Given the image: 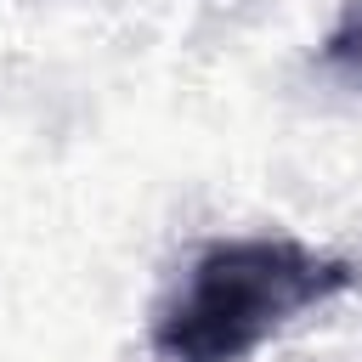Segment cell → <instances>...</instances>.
<instances>
[{"label":"cell","mask_w":362,"mask_h":362,"mask_svg":"<svg viewBox=\"0 0 362 362\" xmlns=\"http://www.w3.org/2000/svg\"><path fill=\"white\" fill-rule=\"evenodd\" d=\"M356 272L294 238L209 243L153 317V351L170 362H238L300 311L345 294Z\"/></svg>","instance_id":"1"},{"label":"cell","mask_w":362,"mask_h":362,"mask_svg":"<svg viewBox=\"0 0 362 362\" xmlns=\"http://www.w3.org/2000/svg\"><path fill=\"white\" fill-rule=\"evenodd\" d=\"M322 62L339 79L362 85V0H345V11L334 17V28L322 34Z\"/></svg>","instance_id":"2"}]
</instances>
